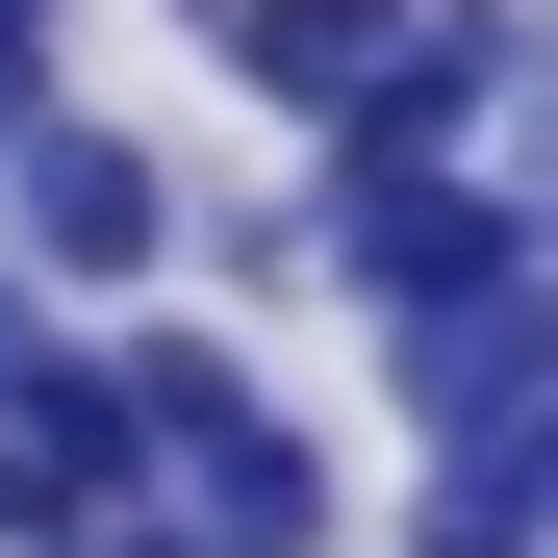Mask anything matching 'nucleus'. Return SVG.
Returning <instances> with one entry per match:
<instances>
[{
    "label": "nucleus",
    "instance_id": "f8f14e48",
    "mask_svg": "<svg viewBox=\"0 0 558 558\" xmlns=\"http://www.w3.org/2000/svg\"><path fill=\"white\" fill-rule=\"evenodd\" d=\"M0 26H51V51H76V0H0Z\"/></svg>",
    "mask_w": 558,
    "mask_h": 558
},
{
    "label": "nucleus",
    "instance_id": "20e7f679",
    "mask_svg": "<svg viewBox=\"0 0 558 558\" xmlns=\"http://www.w3.org/2000/svg\"><path fill=\"white\" fill-rule=\"evenodd\" d=\"M381 432L407 457H533L558 432V254L508 305H457V330H381Z\"/></svg>",
    "mask_w": 558,
    "mask_h": 558
},
{
    "label": "nucleus",
    "instance_id": "39448f33",
    "mask_svg": "<svg viewBox=\"0 0 558 558\" xmlns=\"http://www.w3.org/2000/svg\"><path fill=\"white\" fill-rule=\"evenodd\" d=\"M533 51H558V0H407L381 76L330 102V153H483V128L533 102Z\"/></svg>",
    "mask_w": 558,
    "mask_h": 558
},
{
    "label": "nucleus",
    "instance_id": "6e6552de",
    "mask_svg": "<svg viewBox=\"0 0 558 558\" xmlns=\"http://www.w3.org/2000/svg\"><path fill=\"white\" fill-rule=\"evenodd\" d=\"M128 508H153V457H128V381L0 432V558H76V533H128Z\"/></svg>",
    "mask_w": 558,
    "mask_h": 558
},
{
    "label": "nucleus",
    "instance_id": "423d86ee",
    "mask_svg": "<svg viewBox=\"0 0 558 558\" xmlns=\"http://www.w3.org/2000/svg\"><path fill=\"white\" fill-rule=\"evenodd\" d=\"M153 26L204 51V76H229L254 128H305V153H330V102L381 76V26H407V0H153Z\"/></svg>",
    "mask_w": 558,
    "mask_h": 558
},
{
    "label": "nucleus",
    "instance_id": "f03ea898",
    "mask_svg": "<svg viewBox=\"0 0 558 558\" xmlns=\"http://www.w3.org/2000/svg\"><path fill=\"white\" fill-rule=\"evenodd\" d=\"M305 229H330V305L355 330H457V305L533 279V229L483 204V153H305Z\"/></svg>",
    "mask_w": 558,
    "mask_h": 558
},
{
    "label": "nucleus",
    "instance_id": "7ed1b4c3",
    "mask_svg": "<svg viewBox=\"0 0 558 558\" xmlns=\"http://www.w3.org/2000/svg\"><path fill=\"white\" fill-rule=\"evenodd\" d=\"M0 254H26L76 330L178 305V153H153V128H102V102H51L26 153H0Z\"/></svg>",
    "mask_w": 558,
    "mask_h": 558
},
{
    "label": "nucleus",
    "instance_id": "1a4fd4ad",
    "mask_svg": "<svg viewBox=\"0 0 558 558\" xmlns=\"http://www.w3.org/2000/svg\"><path fill=\"white\" fill-rule=\"evenodd\" d=\"M26 407H102V330H76L26 254H0V432H26Z\"/></svg>",
    "mask_w": 558,
    "mask_h": 558
},
{
    "label": "nucleus",
    "instance_id": "9b49d317",
    "mask_svg": "<svg viewBox=\"0 0 558 558\" xmlns=\"http://www.w3.org/2000/svg\"><path fill=\"white\" fill-rule=\"evenodd\" d=\"M76 558H204V533H178V508H128V533H76Z\"/></svg>",
    "mask_w": 558,
    "mask_h": 558
},
{
    "label": "nucleus",
    "instance_id": "0eeeda50",
    "mask_svg": "<svg viewBox=\"0 0 558 558\" xmlns=\"http://www.w3.org/2000/svg\"><path fill=\"white\" fill-rule=\"evenodd\" d=\"M178 305H229V330L330 305V229H305V178H178Z\"/></svg>",
    "mask_w": 558,
    "mask_h": 558
},
{
    "label": "nucleus",
    "instance_id": "f257e3e1",
    "mask_svg": "<svg viewBox=\"0 0 558 558\" xmlns=\"http://www.w3.org/2000/svg\"><path fill=\"white\" fill-rule=\"evenodd\" d=\"M102 381H128V457H153V508L204 533V558H381V533H355V457L279 407V355L229 305H128Z\"/></svg>",
    "mask_w": 558,
    "mask_h": 558
},
{
    "label": "nucleus",
    "instance_id": "9d476101",
    "mask_svg": "<svg viewBox=\"0 0 558 558\" xmlns=\"http://www.w3.org/2000/svg\"><path fill=\"white\" fill-rule=\"evenodd\" d=\"M483 204H508V229H533V254H558V51H533V102H508V128H483Z\"/></svg>",
    "mask_w": 558,
    "mask_h": 558
}]
</instances>
